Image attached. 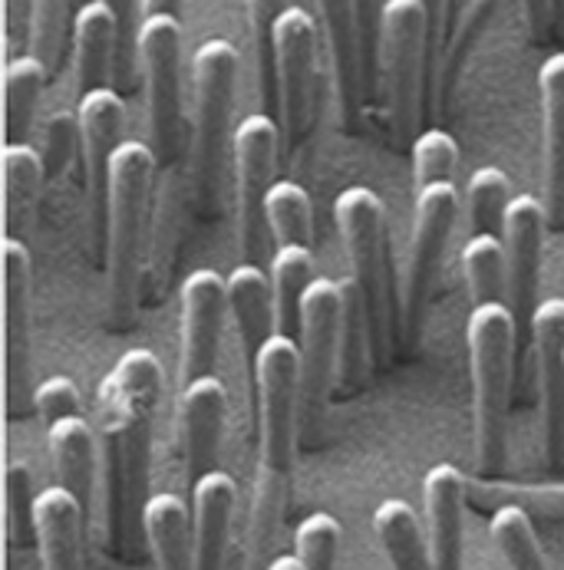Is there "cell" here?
Returning <instances> with one entry per match:
<instances>
[{
	"mask_svg": "<svg viewBox=\"0 0 564 570\" xmlns=\"http://www.w3.org/2000/svg\"><path fill=\"white\" fill-rule=\"evenodd\" d=\"M159 396L162 363L146 346L126 350L99 383L109 538L119 554L126 551L129 524H143V508L149 501V455Z\"/></svg>",
	"mask_w": 564,
	"mask_h": 570,
	"instance_id": "obj_1",
	"label": "cell"
},
{
	"mask_svg": "<svg viewBox=\"0 0 564 570\" xmlns=\"http://www.w3.org/2000/svg\"><path fill=\"white\" fill-rule=\"evenodd\" d=\"M156 149L139 139H123L109 165V202H106V307L113 326H123L136 314L143 238L149 191L156 181Z\"/></svg>",
	"mask_w": 564,
	"mask_h": 570,
	"instance_id": "obj_2",
	"label": "cell"
},
{
	"mask_svg": "<svg viewBox=\"0 0 564 570\" xmlns=\"http://www.w3.org/2000/svg\"><path fill=\"white\" fill-rule=\"evenodd\" d=\"M515 343H518V324L505 301L473 307L466 321V350H469V380H473L476 459L485 475H498L505 465V419H508Z\"/></svg>",
	"mask_w": 564,
	"mask_h": 570,
	"instance_id": "obj_3",
	"label": "cell"
},
{
	"mask_svg": "<svg viewBox=\"0 0 564 570\" xmlns=\"http://www.w3.org/2000/svg\"><path fill=\"white\" fill-rule=\"evenodd\" d=\"M333 222L350 261V277L367 307L373 360L383 363L393 346V326H397V314L390 304V281H387L383 198L367 185H347L333 198Z\"/></svg>",
	"mask_w": 564,
	"mask_h": 570,
	"instance_id": "obj_4",
	"label": "cell"
},
{
	"mask_svg": "<svg viewBox=\"0 0 564 570\" xmlns=\"http://www.w3.org/2000/svg\"><path fill=\"white\" fill-rule=\"evenodd\" d=\"M235 80H239V50L225 37H208L198 43L192 57V82H195V109H192V185L202 208L218 198L222 156L228 142V122L235 106Z\"/></svg>",
	"mask_w": 564,
	"mask_h": 570,
	"instance_id": "obj_5",
	"label": "cell"
},
{
	"mask_svg": "<svg viewBox=\"0 0 564 570\" xmlns=\"http://www.w3.org/2000/svg\"><path fill=\"white\" fill-rule=\"evenodd\" d=\"M377 70L383 82L390 126L400 139H409L416 132L422 92L429 82L426 13L419 0H383Z\"/></svg>",
	"mask_w": 564,
	"mask_h": 570,
	"instance_id": "obj_6",
	"label": "cell"
},
{
	"mask_svg": "<svg viewBox=\"0 0 564 570\" xmlns=\"http://www.w3.org/2000/svg\"><path fill=\"white\" fill-rule=\"evenodd\" d=\"M257 403V462L291 472L301 422V346L288 333H271L251 363Z\"/></svg>",
	"mask_w": 564,
	"mask_h": 570,
	"instance_id": "obj_7",
	"label": "cell"
},
{
	"mask_svg": "<svg viewBox=\"0 0 564 570\" xmlns=\"http://www.w3.org/2000/svg\"><path fill=\"white\" fill-rule=\"evenodd\" d=\"M136 30V60L146 80L153 149L159 168H175L182 146V20L146 17Z\"/></svg>",
	"mask_w": 564,
	"mask_h": 570,
	"instance_id": "obj_8",
	"label": "cell"
},
{
	"mask_svg": "<svg viewBox=\"0 0 564 570\" xmlns=\"http://www.w3.org/2000/svg\"><path fill=\"white\" fill-rule=\"evenodd\" d=\"M459 191L453 181H432L416 188L412 202V235L403 264V284H400V326L406 340L416 336L422 324V311L429 301L432 277L439 271L443 250L449 245V235L456 228L459 215Z\"/></svg>",
	"mask_w": 564,
	"mask_h": 570,
	"instance_id": "obj_9",
	"label": "cell"
},
{
	"mask_svg": "<svg viewBox=\"0 0 564 570\" xmlns=\"http://www.w3.org/2000/svg\"><path fill=\"white\" fill-rule=\"evenodd\" d=\"M281 129L271 112H251L232 132V168H235V205H239V245L244 261H257L268 235L264 198L274 185Z\"/></svg>",
	"mask_w": 564,
	"mask_h": 570,
	"instance_id": "obj_10",
	"label": "cell"
},
{
	"mask_svg": "<svg viewBox=\"0 0 564 570\" xmlns=\"http://www.w3.org/2000/svg\"><path fill=\"white\" fill-rule=\"evenodd\" d=\"M340 317H343V291L340 281L318 274L301 301V422H314L321 415L327 393L337 380L340 363Z\"/></svg>",
	"mask_w": 564,
	"mask_h": 570,
	"instance_id": "obj_11",
	"label": "cell"
},
{
	"mask_svg": "<svg viewBox=\"0 0 564 570\" xmlns=\"http://www.w3.org/2000/svg\"><path fill=\"white\" fill-rule=\"evenodd\" d=\"M278 116L288 153H294L311 126L314 112V80H318V23L314 17L291 3L278 17Z\"/></svg>",
	"mask_w": 564,
	"mask_h": 570,
	"instance_id": "obj_12",
	"label": "cell"
},
{
	"mask_svg": "<svg viewBox=\"0 0 564 570\" xmlns=\"http://www.w3.org/2000/svg\"><path fill=\"white\" fill-rule=\"evenodd\" d=\"M548 232L545 202L535 195H515L505 218H502V242H505V304L518 324V343L528 346L532 317H535V294H538V271H542V247Z\"/></svg>",
	"mask_w": 564,
	"mask_h": 570,
	"instance_id": "obj_13",
	"label": "cell"
},
{
	"mask_svg": "<svg viewBox=\"0 0 564 570\" xmlns=\"http://www.w3.org/2000/svg\"><path fill=\"white\" fill-rule=\"evenodd\" d=\"M80 153L86 168V195H89V222L93 247L103 264L106 254V202H109V165L113 153L123 142L126 129V102L113 86H99L80 96Z\"/></svg>",
	"mask_w": 564,
	"mask_h": 570,
	"instance_id": "obj_14",
	"label": "cell"
},
{
	"mask_svg": "<svg viewBox=\"0 0 564 570\" xmlns=\"http://www.w3.org/2000/svg\"><path fill=\"white\" fill-rule=\"evenodd\" d=\"M228 314L225 277L212 267H195L178 287V376L182 386L215 373L222 324Z\"/></svg>",
	"mask_w": 564,
	"mask_h": 570,
	"instance_id": "obj_15",
	"label": "cell"
},
{
	"mask_svg": "<svg viewBox=\"0 0 564 570\" xmlns=\"http://www.w3.org/2000/svg\"><path fill=\"white\" fill-rule=\"evenodd\" d=\"M528 340L542 393L545 459L552 469H564V297H548L535 307Z\"/></svg>",
	"mask_w": 564,
	"mask_h": 570,
	"instance_id": "obj_16",
	"label": "cell"
},
{
	"mask_svg": "<svg viewBox=\"0 0 564 570\" xmlns=\"http://www.w3.org/2000/svg\"><path fill=\"white\" fill-rule=\"evenodd\" d=\"M228 393L225 383L208 373L182 386L178 393V439H182V462L188 482L202 479L205 472L218 469V445L225 432Z\"/></svg>",
	"mask_w": 564,
	"mask_h": 570,
	"instance_id": "obj_17",
	"label": "cell"
},
{
	"mask_svg": "<svg viewBox=\"0 0 564 570\" xmlns=\"http://www.w3.org/2000/svg\"><path fill=\"white\" fill-rule=\"evenodd\" d=\"M469 498V479L449 465L436 462L422 475V511L426 538L436 570H463V508Z\"/></svg>",
	"mask_w": 564,
	"mask_h": 570,
	"instance_id": "obj_18",
	"label": "cell"
},
{
	"mask_svg": "<svg viewBox=\"0 0 564 570\" xmlns=\"http://www.w3.org/2000/svg\"><path fill=\"white\" fill-rule=\"evenodd\" d=\"M318 23L323 30V43L333 67L337 99L347 119L357 116L363 89H367V60H363V33L357 0H314Z\"/></svg>",
	"mask_w": 564,
	"mask_h": 570,
	"instance_id": "obj_19",
	"label": "cell"
},
{
	"mask_svg": "<svg viewBox=\"0 0 564 570\" xmlns=\"http://www.w3.org/2000/svg\"><path fill=\"white\" fill-rule=\"evenodd\" d=\"M239 501V485L228 472L212 469L192 482V548L195 570L225 568V548L232 534V514Z\"/></svg>",
	"mask_w": 564,
	"mask_h": 570,
	"instance_id": "obj_20",
	"label": "cell"
},
{
	"mask_svg": "<svg viewBox=\"0 0 564 570\" xmlns=\"http://www.w3.org/2000/svg\"><path fill=\"white\" fill-rule=\"evenodd\" d=\"M86 511L80 498L60 482L37 491L33 504V534L43 570H80L82 568V531Z\"/></svg>",
	"mask_w": 564,
	"mask_h": 570,
	"instance_id": "obj_21",
	"label": "cell"
},
{
	"mask_svg": "<svg viewBox=\"0 0 564 570\" xmlns=\"http://www.w3.org/2000/svg\"><path fill=\"white\" fill-rule=\"evenodd\" d=\"M538 92L545 132V212L552 228H564V50L542 63Z\"/></svg>",
	"mask_w": 564,
	"mask_h": 570,
	"instance_id": "obj_22",
	"label": "cell"
},
{
	"mask_svg": "<svg viewBox=\"0 0 564 570\" xmlns=\"http://www.w3.org/2000/svg\"><path fill=\"white\" fill-rule=\"evenodd\" d=\"M119 60V20L106 0H89L74 13V70L77 89L89 92L109 86L113 63Z\"/></svg>",
	"mask_w": 564,
	"mask_h": 570,
	"instance_id": "obj_23",
	"label": "cell"
},
{
	"mask_svg": "<svg viewBox=\"0 0 564 570\" xmlns=\"http://www.w3.org/2000/svg\"><path fill=\"white\" fill-rule=\"evenodd\" d=\"M228 291V314L235 321L239 340L244 346L247 363H254L257 350L274 333V287L271 274H264L254 261H242L225 277Z\"/></svg>",
	"mask_w": 564,
	"mask_h": 570,
	"instance_id": "obj_24",
	"label": "cell"
},
{
	"mask_svg": "<svg viewBox=\"0 0 564 570\" xmlns=\"http://www.w3.org/2000/svg\"><path fill=\"white\" fill-rule=\"evenodd\" d=\"M47 449H50V462L57 469L60 485L80 498L82 511L89 518L93 489H96V469H99L96 432L89 429V422L82 415L60 419V422L47 425Z\"/></svg>",
	"mask_w": 564,
	"mask_h": 570,
	"instance_id": "obj_25",
	"label": "cell"
},
{
	"mask_svg": "<svg viewBox=\"0 0 564 570\" xmlns=\"http://www.w3.org/2000/svg\"><path fill=\"white\" fill-rule=\"evenodd\" d=\"M143 534L153 551L156 570H195L192 511L172 491L149 494L143 508Z\"/></svg>",
	"mask_w": 564,
	"mask_h": 570,
	"instance_id": "obj_26",
	"label": "cell"
},
{
	"mask_svg": "<svg viewBox=\"0 0 564 570\" xmlns=\"http://www.w3.org/2000/svg\"><path fill=\"white\" fill-rule=\"evenodd\" d=\"M3 346H7V376L13 383L17 366L27 356V321H30V247L17 235H3Z\"/></svg>",
	"mask_w": 564,
	"mask_h": 570,
	"instance_id": "obj_27",
	"label": "cell"
},
{
	"mask_svg": "<svg viewBox=\"0 0 564 570\" xmlns=\"http://www.w3.org/2000/svg\"><path fill=\"white\" fill-rule=\"evenodd\" d=\"M0 171H3V222L7 235H17L30 225L40 185L47 178L43 156L30 142H3L0 149Z\"/></svg>",
	"mask_w": 564,
	"mask_h": 570,
	"instance_id": "obj_28",
	"label": "cell"
},
{
	"mask_svg": "<svg viewBox=\"0 0 564 570\" xmlns=\"http://www.w3.org/2000/svg\"><path fill=\"white\" fill-rule=\"evenodd\" d=\"M318 277V261L311 245H281L271 257V287H274V333L298 336L301 301Z\"/></svg>",
	"mask_w": 564,
	"mask_h": 570,
	"instance_id": "obj_29",
	"label": "cell"
},
{
	"mask_svg": "<svg viewBox=\"0 0 564 570\" xmlns=\"http://www.w3.org/2000/svg\"><path fill=\"white\" fill-rule=\"evenodd\" d=\"M373 534L387 551L393 570H436L429 554V538H422L419 518L403 498H387L373 508Z\"/></svg>",
	"mask_w": 564,
	"mask_h": 570,
	"instance_id": "obj_30",
	"label": "cell"
},
{
	"mask_svg": "<svg viewBox=\"0 0 564 570\" xmlns=\"http://www.w3.org/2000/svg\"><path fill=\"white\" fill-rule=\"evenodd\" d=\"M288 475L281 469H271L257 462L254 472V498H251V518H247V541H244L242 570H268L271 558V541L284 511V494H288Z\"/></svg>",
	"mask_w": 564,
	"mask_h": 570,
	"instance_id": "obj_31",
	"label": "cell"
},
{
	"mask_svg": "<svg viewBox=\"0 0 564 570\" xmlns=\"http://www.w3.org/2000/svg\"><path fill=\"white\" fill-rule=\"evenodd\" d=\"M502 0H466L456 13V23H453V33H449V43L439 57V67H436V77H432V102L436 109H446L449 96H453V86L459 80L466 60H469V50L476 43V37L485 30V23L495 17Z\"/></svg>",
	"mask_w": 564,
	"mask_h": 570,
	"instance_id": "obj_32",
	"label": "cell"
},
{
	"mask_svg": "<svg viewBox=\"0 0 564 570\" xmlns=\"http://www.w3.org/2000/svg\"><path fill=\"white\" fill-rule=\"evenodd\" d=\"M294 0H244L247 10V27H251V43H254V67H257V92L264 102V112H278V17L291 7Z\"/></svg>",
	"mask_w": 564,
	"mask_h": 570,
	"instance_id": "obj_33",
	"label": "cell"
},
{
	"mask_svg": "<svg viewBox=\"0 0 564 570\" xmlns=\"http://www.w3.org/2000/svg\"><path fill=\"white\" fill-rule=\"evenodd\" d=\"M488 534L512 570H548L532 511L522 504H498L488 518Z\"/></svg>",
	"mask_w": 564,
	"mask_h": 570,
	"instance_id": "obj_34",
	"label": "cell"
},
{
	"mask_svg": "<svg viewBox=\"0 0 564 570\" xmlns=\"http://www.w3.org/2000/svg\"><path fill=\"white\" fill-rule=\"evenodd\" d=\"M264 212H268V232L278 242V247L311 245L314 208H311V195L304 191V185H298L291 178H274V185L264 198Z\"/></svg>",
	"mask_w": 564,
	"mask_h": 570,
	"instance_id": "obj_35",
	"label": "cell"
},
{
	"mask_svg": "<svg viewBox=\"0 0 564 570\" xmlns=\"http://www.w3.org/2000/svg\"><path fill=\"white\" fill-rule=\"evenodd\" d=\"M463 274L473 307L505 301V242L498 232L469 235V242L463 245Z\"/></svg>",
	"mask_w": 564,
	"mask_h": 570,
	"instance_id": "obj_36",
	"label": "cell"
},
{
	"mask_svg": "<svg viewBox=\"0 0 564 570\" xmlns=\"http://www.w3.org/2000/svg\"><path fill=\"white\" fill-rule=\"evenodd\" d=\"M343 291V317H340V363H337V380L343 383V390L357 386L363 370H367V356H373V343H370V321H367V307L363 297L353 284V277L340 281Z\"/></svg>",
	"mask_w": 564,
	"mask_h": 570,
	"instance_id": "obj_37",
	"label": "cell"
},
{
	"mask_svg": "<svg viewBox=\"0 0 564 570\" xmlns=\"http://www.w3.org/2000/svg\"><path fill=\"white\" fill-rule=\"evenodd\" d=\"M50 67L37 53L13 57L3 70V106H7V142H20L17 136L30 126L37 99L43 92Z\"/></svg>",
	"mask_w": 564,
	"mask_h": 570,
	"instance_id": "obj_38",
	"label": "cell"
},
{
	"mask_svg": "<svg viewBox=\"0 0 564 570\" xmlns=\"http://www.w3.org/2000/svg\"><path fill=\"white\" fill-rule=\"evenodd\" d=\"M512 185L508 175L498 165H483L466 181V218L473 232H502V218L512 205Z\"/></svg>",
	"mask_w": 564,
	"mask_h": 570,
	"instance_id": "obj_39",
	"label": "cell"
},
{
	"mask_svg": "<svg viewBox=\"0 0 564 570\" xmlns=\"http://www.w3.org/2000/svg\"><path fill=\"white\" fill-rule=\"evenodd\" d=\"M412 185L422 188V185H432V181H453L456 178V168H459V142L432 126V129H422L412 136Z\"/></svg>",
	"mask_w": 564,
	"mask_h": 570,
	"instance_id": "obj_40",
	"label": "cell"
},
{
	"mask_svg": "<svg viewBox=\"0 0 564 570\" xmlns=\"http://www.w3.org/2000/svg\"><path fill=\"white\" fill-rule=\"evenodd\" d=\"M3 498H7V538L13 548H27L37 541L33 534V475L23 462H10L3 475Z\"/></svg>",
	"mask_w": 564,
	"mask_h": 570,
	"instance_id": "obj_41",
	"label": "cell"
},
{
	"mask_svg": "<svg viewBox=\"0 0 564 570\" xmlns=\"http://www.w3.org/2000/svg\"><path fill=\"white\" fill-rule=\"evenodd\" d=\"M469 494L483 504H522L525 511H538V514H548V518H562L564 514V485H538V489H528V485H505V482H469Z\"/></svg>",
	"mask_w": 564,
	"mask_h": 570,
	"instance_id": "obj_42",
	"label": "cell"
},
{
	"mask_svg": "<svg viewBox=\"0 0 564 570\" xmlns=\"http://www.w3.org/2000/svg\"><path fill=\"white\" fill-rule=\"evenodd\" d=\"M340 548V521L327 511L308 514L294 528V554L301 558L304 570H333Z\"/></svg>",
	"mask_w": 564,
	"mask_h": 570,
	"instance_id": "obj_43",
	"label": "cell"
},
{
	"mask_svg": "<svg viewBox=\"0 0 564 570\" xmlns=\"http://www.w3.org/2000/svg\"><path fill=\"white\" fill-rule=\"evenodd\" d=\"M77 146H82L80 116L77 112H54L43 126V149H40L47 178H60L67 171V165L74 163Z\"/></svg>",
	"mask_w": 564,
	"mask_h": 570,
	"instance_id": "obj_44",
	"label": "cell"
},
{
	"mask_svg": "<svg viewBox=\"0 0 564 570\" xmlns=\"http://www.w3.org/2000/svg\"><path fill=\"white\" fill-rule=\"evenodd\" d=\"M64 17H67V0H33L30 47L47 67H57L60 40H64Z\"/></svg>",
	"mask_w": 564,
	"mask_h": 570,
	"instance_id": "obj_45",
	"label": "cell"
},
{
	"mask_svg": "<svg viewBox=\"0 0 564 570\" xmlns=\"http://www.w3.org/2000/svg\"><path fill=\"white\" fill-rule=\"evenodd\" d=\"M33 406H37L40 419L47 425H54L60 419H70V415H82L80 390H77V383L70 376H50V380H43L33 390Z\"/></svg>",
	"mask_w": 564,
	"mask_h": 570,
	"instance_id": "obj_46",
	"label": "cell"
},
{
	"mask_svg": "<svg viewBox=\"0 0 564 570\" xmlns=\"http://www.w3.org/2000/svg\"><path fill=\"white\" fill-rule=\"evenodd\" d=\"M357 13H360V33H363L367 80L373 86V70L380 63V17H383V0H357Z\"/></svg>",
	"mask_w": 564,
	"mask_h": 570,
	"instance_id": "obj_47",
	"label": "cell"
},
{
	"mask_svg": "<svg viewBox=\"0 0 564 570\" xmlns=\"http://www.w3.org/2000/svg\"><path fill=\"white\" fill-rule=\"evenodd\" d=\"M119 20V60H116V73L119 80H126L129 73V63H133V53H136V33L133 30V0H106Z\"/></svg>",
	"mask_w": 564,
	"mask_h": 570,
	"instance_id": "obj_48",
	"label": "cell"
},
{
	"mask_svg": "<svg viewBox=\"0 0 564 570\" xmlns=\"http://www.w3.org/2000/svg\"><path fill=\"white\" fill-rule=\"evenodd\" d=\"M525 20L532 27V33H545L552 23V0H522Z\"/></svg>",
	"mask_w": 564,
	"mask_h": 570,
	"instance_id": "obj_49",
	"label": "cell"
},
{
	"mask_svg": "<svg viewBox=\"0 0 564 570\" xmlns=\"http://www.w3.org/2000/svg\"><path fill=\"white\" fill-rule=\"evenodd\" d=\"M136 10H139V20H146V17H178L182 20L185 0H136Z\"/></svg>",
	"mask_w": 564,
	"mask_h": 570,
	"instance_id": "obj_50",
	"label": "cell"
},
{
	"mask_svg": "<svg viewBox=\"0 0 564 570\" xmlns=\"http://www.w3.org/2000/svg\"><path fill=\"white\" fill-rule=\"evenodd\" d=\"M268 570H304V564L298 554H278V558H271Z\"/></svg>",
	"mask_w": 564,
	"mask_h": 570,
	"instance_id": "obj_51",
	"label": "cell"
},
{
	"mask_svg": "<svg viewBox=\"0 0 564 570\" xmlns=\"http://www.w3.org/2000/svg\"><path fill=\"white\" fill-rule=\"evenodd\" d=\"M552 23L555 30H564V0H552Z\"/></svg>",
	"mask_w": 564,
	"mask_h": 570,
	"instance_id": "obj_52",
	"label": "cell"
},
{
	"mask_svg": "<svg viewBox=\"0 0 564 570\" xmlns=\"http://www.w3.org/2000/svg\"><path fill=\"white\" fill-rule=\"evenodd\" d=\"M459 7H463V3H459V0H453V10H456V13H459Z\"/></svg>",
	"mask_w": 564,
	"mask_h": 570,
	"instance_id": "obj_53",
	"label": "cell"
}]
</instances>
